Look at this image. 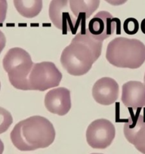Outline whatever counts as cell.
Segmentation results:
<instances>
[{
    "instance_id": "obj_1",
    "label": "cell",
    "mask_w": 145,
    "mask_h": 154,
    "mask_svg": "<svg viewBox=\"0 0 145 154\" xmlns=\"http://www.w3.org/2000/svg\"><path fill=\"white\" fill-rule=\"evenodd\" d=\"M102 44L103 42L91 36L84 23L82 29L62 51L60 55L62 66L72 75H85L101 54Z\"/></svg>"
},
{
    "instance_id": "obj_2",
    "label": "cell",
    "mask_w": 145,
    "mask_h": 154,
    "mask_svg": "<svg viewBox=\"0 0 145 154\" xmlns=\"http://www.w3.org/2000/svg\"><path fill=\"white\" fill-rule=\"evenodd\" d=\"M55 130L48 119L33 116L15 125L10 134L14 146L20 151L46 148L55 139Z\"/></svg>"
},
{
    "instance_id": "obj_3",
    "label": "cell",
    "mask_w": 145,
    "mask_h": 154,
    "mask_svg": "<svg viewBox=\"0 0 145 154\" xmlns=\"http://www.w3.org/2000/svg\"><path fill=\"white\" fill-rule=\"evenodd\" d=\"M106 58L116 67L137 69L145 61V45L137 38L117 37L108 44Z\"/></svg>"
},
{
    "instance_id": "obj_4",
    "label": "cell",
    "mask_w": 145,
    "mask_h": 154,
    "mask_svg": "<svg viewBox=\"0 0 145 154\" xmlns=\"http://www.w3.org/2000/svg\"><path fill=\"white\" fill-rule=\"evenodd\" d=\"M2 64L13 87L23 91L30 90L29 77L34 63L27 51L17 47L11 48L4 57Z\"/></svg>"
},
{
    "instance_id": "obj_5",
    "label": "cell",
    "mask_w": 145,
    "mask_h": 154,
    "mask_svg": "<svg viewBox=\"0 0 145 154\" xmlns=\"http://www.w3.org/2000/svg\"><path fill=\"white\" fill-rule=\"evenodd\" d=\"M62 73L52 62L44 61L34 63L29 74L30 90L44 91L58 86Z\"/></svg>"
},
{
    "instance_id": "obj_6",
    "label": "cell",
    "mask_w": 145,
    "mask_h": 154,
    "mask_svg": "<svg viewBox=\"0 0 145 154\" xmlns=\"http://www.w3.org/2000/svg\"><path fill=\"white\" fill-rule=\"evenodd\" d=\"M48 14L53 25L63 31V33L71 32L76 34L79 26L82 23L72 14L69 0H51Z\"/></svg>"
},
{
    "instance_id": "obj_7",
    "label": "cell",
    "mask_w": 145,
    "mask_h": 154,
    "mask_svg": "<svg viewBox=\"0 0 145 154\" xmlns=\"http://www.w3.org/2000/svg\"><path fill=\"white\" fill-rule=\"evenodd\" d=\"M116 129L110 121L99 119L93 121L87 128L86 140L94 149H106L114 140Z\"/></svg>"
},
{
    "instance_id": "obj_8",
    "label": "cell",
    "mask_w": 145,
    "mask_h": 154,
    "mask_svg": "<svg viewBox=\"0 0 145 154\" xmlns=\"http://www.w3.org/2000/svg\"><path fill=\"white\" fill-rule=\"evenodd\" d=\"M119 19L114 18L107 11H100L88 23V29L91 36L103 42L111 36L119 26Z\"/></svg>"
},
{
    "instance_id": "obj_9",
    "label": "cell",
    "mask_w": 145,
    "mask_h": 154,
    "mask_svg": "<svg viewBox=\"0 0 145 154\" xmlns=\"http://www.w3.org/2000/svg\"><path fill=\"white\" fill-rule=\"evenodd\" d=\"M124 134L139 152L145 154V118L143 114L137 113L128 118L124 125Z\"/></svg>"
},
{
    "instance_id": "obj_10",
    "label": "cell",
    "mask_w": 145,
    "mask_h": 154,
    "mask_svg": "<svg viewBox=\"0 0 145 154\" xmlns=\"http://www.w3.org/2000/svg\"><path fill=\"white\" fill-rule=\"evenodd\" d=\"M119 87L117 82L110 77H103L94 83L92 96L97 103L104 106L113 104L118 99Z\"/></svg>"
},
{
    "instance_id": "obj_11",
    "label": "cell",
    "mask_w": 145,
    "mask_h": 154,
    "mask_svg": "<svg viewBox=\"0 0 145 154\" xmlns=\"http://www.w3.org/2000/svg\"><path fill=\"white\" fill-rule=\"evenodd\" d=\"M45 106L53 114L64 116L71 108L70 91L63 87L51 89L45 94Z\"/></svg>"
},
{
    "instance_id": "obj_12",
    "label": "cell",
    "mask_w": 145,
    "mask_h": 154,
    "mask_svg": "<svg viewBox=\"0 0 145 154\" xmlns=\"http://www.w3.org/2000/svg\"><path fill=\"white\" fill-rule=\"evenodd\" d=\"M122 102L126 107L138 109L145 106V85L138 81H129L122 85Z\"/></svg>"
},
{
    "instance_id": "obj_13",
    "label": "cell",
    "mask_w": 145,
    "mask_h": 154,
    "mask_svg": "<svg viewBox=\"0 0 145 154\" xmlns=\"http://www.w3.org/2000/svg\"><path fill=\"white\" fill-rule=\"evenodd\" d=\"M69 2L72 14L83 23L100 5V0H69Z\"/></svg>"
},
{
    "instance_id": "obj_14",
    "label": "cell",
    "mask_w": 145,
    "mask_h": 154,
    "mask_svg": "<svg viewBox=\"0 0 145 154\" xmlns=\"http://www.w3.org/2000/svg\"><path fill=\"white\" fill-rule=\"evenodd\" d=\"M17 12L26 18L36 17L42 9V0H14Z\"/></svg>"
},
{
    "instance_id": "obj_15",
    "label": "cell",
    "mask_w": 145,
    "mask_h": 154,
    "mask_svg": "<svg viewBox=\"0 0 145 154\" xmlns=\"http://www.w3.org/2000/svg\"><path fill=\"white\" fill-rule=\"evenodd\" d=\"M13 122L11 114L7 109L0 107V134L5 132Z\"/></svg>"
},
{
    "instance_id": "obj_16",
    "label": "cell",
    "mask_w": 145,
    "mask_h": 154,
    "mask_svg": "<svg viewBox=\"0 0 145 154\" xmlns=\"http://www.w3.org/2000/svg\"><path fill=\"white\" fill-rule=\"evenodd\" d=\"M125 32L129 35H134L137 33L139 29V23L134 18H128L125 20L123 25Z\"/></svg>"
},
{
    "instance_id": "obj_17",
    "label": "cell",
    "mask_w": 145,
    "mask_h": 154,
    "mask_svg": "<svg viewBox=\"0 0 145 154\" xmlns=\"http://www.w3.org/2000/svg\"><path fill=\"white\" fill-rule=\"evenodd\" d=\"M7 9H8L7 0H0V26H2L6 18Z\"/></svg>"
},
{
    "instance_id": "obj_18",
    "label": "cell",
    "mask_w": 145,
    "mask_h": 154,
    "mask_svg": "<svg viewBox=\"0 0 145 154\" xmlns=\"http://www.w3.org/2000/svg\"><path fill=\"white\" fill-rule=\"evenodd\" d=\"M5 44H6V38L3 32L0 31V53L2 52L5 47Z\"/></svg>"
},
{
    "instance_id": "obj_19",
    "label": "cell",
    "mask_w": 145,
    "mask_h": 154,
    "mask_svg": "<svg viewBox=\"0 0 145 154\" xmlns=\"http://www.w3.org/2000/svg\"><path fill=\"white\" fill-rule=\"evenodd\" d=\"M107 3L110 5H114V6H118V5H121L125 4L128 0H105Z\"/></svg>"
},
{
    "instance_id": "obj_20",
    "label": "cell",
    "mask_w": 145,
    "mask_h": 154,
    "mask_svg": "<svg viewBox=\"0 0 145 154\" xmlns=\"http://www.w3.org/2000/svg\"><path fill=\"white\" fill-rule=\"evenodd\" d=\"M4 151V144L3 142L2 141V140L0 139V154H2Z\"/></svg>"
},
{
    "instance_id": "obj_21",
    "label": "cell",
    "mask_w": 145,
    "mask_h": 154,
    "mask_svg": "<svg viewBox=\"0 0 145 154\" xmlns=\"http://www.w3.org/2000/svg\"><path fill=\"white\" fill-rule=\"evenodd\" d=\"M143 117L145 118V107L143 108Z\"/></svg>"
},
{
    "instance_id": "obj_22",
    "label": "cell",
    "mask_w": 145,
    "mask_h": 154,
    "mask_svg": "<svg viewBox=\"0 0 145 154\" xmlns=\"http://www.w3.org/2000/svg\"><path fill=\"white\" fill-rule=\"evenodd\" d=\"M143 84L145 85V73H144V77H143Z\"/></svg>"
},
{
    "instance_id": "obj_23",
    "label": "cell",
    "mask_w": 145,
    "mask_h": 154,
    "mask_svg": "<svg viewBox=\"0 0 145 154\" xmlns=\"http://www.w3.org/2000/svg\"><path fill=\"white\" fill-rule=\"evenodd\" d=\"M91 154H102V153H91Z\"/></svg>"
},
{
    "instance_id": "obj_24",
    "label": "cell",
    "mask_w": 145,
    "mask_h": 154,
    "mask_svg": "<svg viewBox=\"0 0 145 154\" xmlns=\"http://www.w3.org/2000/svg\"><path fill=\"white\" fill-rule=\"evenodd\" d=\"M0 89H1V83H0Z\"/></svg>"
}]
</instances>
